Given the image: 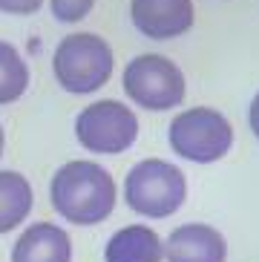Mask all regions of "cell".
<instances>
[{
  "label": "cell",
  "mask_w": 259,
  "mask_h": 262,
  "mask_svg": "<svg viewBox=\"0 0 259 262\" xmlns=\"http://www.w3.org/2000/svg\"><path fill=\"white\" fill-rule=\"evenodd\" d=\"M49 202L55 213L78 228H92L110 219L118 202L113 173L92 159H72L55 170L49 182Z\"/></svg>",
  "instance_id": "6da1fadb"
},
{
  "label": "cell",
  "mask_w": 259,
  "mask_h": 262,
  "mask_svg": "<svg viewBox=\"0 0 259 262\" xmlns=\"http://www.w3.org/2000/svg\"><path fill=\"white\" fill-rule=\"evenodd\" d=\"M115 55L95 32H72L58 40L52 52V75L63 93L92 95L113 78Z\"/></svg>",
  "instance_id": "7a4b0ae2"
},
{
  "label": "cell",
  "mask_w": 259,
  "mask_h": 262,
  "mask_svg": "<svg viewBox=\"0 0 259 262\" xmlns=\"http://www.w3.org/2000/svg\"><path fill=\"white\" fill-rule=\"evenodd\" d=\"M187 199V179L164 159H141L124 179V202L147 219H167Z\"/></svg>",
  "instance_id": "3957f363"
},
{
  "label": "cell",
  "mask_w": 259,
  "mask_h": 262,
  "mask_svg": "<svg viewBox=\"0 0 259 262\" xmlns=\"http://www.w3.org/2000/svg\"><path fill=\"white\" fill-rule=\"evenodd\" d=\"M121 86L127 98L147 113L176 110L187 95V81L179 63L156 52L136 55L121 72Z\"/></svg>",
  "instance_id": "277c9868"
},
{
  "label": "cell",
  "mask_w": 259,
  "mask_h": 262,
  "mask_svg": "<svg viewBox=\"0 0 259 262\" xmlns=\"http://www.w3.org/2000/svg\"><path fill=\"white\" fill-rule=\"evenodd\" d=\"M167 141L176 156L193 164H213L230 153L233 147V127L219 110L190 107L182 110L170 121Z\"/></svg>",
  "instance_id": "5b68a950"
},
{
  "label": "cell",
  "mask_w": 259,
  "mask_h": 262,
  "mask_svg": "<svg viewBox=\"0 0 259 262\" xmlns=\"http://www.w3.org/2000/svg\"><path fill=\"white\" fill-rule=\"evenodd\" d=\"M75 139L87 153L118 156L136 144L138 116L115 98L92 101L75 116Z\"/></svg>",
  "instance_id": "8992f818"
},
{
  "label": "cell",
  "mask_w": 259,
  "mask_h": 262,
  "mask_svg": "<svg viewBox=\"0 0 259 262\" xmlns=\"http://www.w3.org/2000/svg\"><path fill=\"white\" fill-rule=\"evenodd\" d=\"M130 17L144 38L173 40L193 29V0H130Z\"/></svg>",
  "instance_id": "52a82bcc"
},
{
  "label": "cell",
  "mask_w": 259,
  "mask_h": 262,
  "mask_svg": "<svg viewBox=\"0 0 259 262\" xmlns=\"http://www.w3.org/2000/svg\"><path fill=\"white\" fill-rule=\"evenodd\" d=\"M164 259L167 262H225L228 259V242L210 225L187 222V225H179L167 236Z\"/></svg>",
  "instance_id": "ba28073f"
},
{
  "label": "cell",
  "mask_w": 259,
  "mask_h": 262,
  "mask_svg": "<svg viewBox=\"0 0 259 262\" xmlns=\"http://www.w3.org/2000/svg\"><path fill=\"white\" fill-rule=\"evenodd\" d=\"M12 262H72V239L61 225L35 222L12 245Z\"/></svg>",
  "instance_id": "9c48e42d"
},
{
  "label": "cell",
  "mask_w": 259,
  "mask_h": 262,
  "mask_svg": "<svg viewBox=\"0 0 259 262\" xmlns=\"http://www.w3.org/2000/svg\"><path fill=\"white\" fill-rule=\"evenodd\" d=\"M164 242L147 225H127L110 236L104 248V262H161Z\"/></svg>",
  "instance_id": "30bf717a"
},
{
  "label": "cell",
  "mask_w": 259,
  "mask_h": 262,
  "mask_svg": "<svg viewBox=\"0 0 259 262\" xmlns=\"http://www.w3.org/2000/svg\"><path fill=\"white\" fill-rule=\"evenodd\" d=\"M35 208V190L17 170H0V233L15 231Z\"/></svg>",
  "instance_id": "8fae6325"
},
{
  "label": "cell",
  "mask_w": 259,
  "mask_h": 262,
  "mask_svg": "<svg viewBox=\"0 0 259 262\" xmlns=\"http://www.w3.org/2000/svg\"><path fill=\"white\" fill-rule=\"evenodd\" d=\"M29 81L32 72L23 55L9 40H0V107L20 101L29 90Z\"/></svg>",
  "instance_id": "7c38bea8"
},
{
  "label": "cell",
  "mask_w": 259,
  "mask_h": 262,
  "mask_svg": "<svg viewBox=\"0 0 259 262\" xmlns=\"http://www.w3.org/2000/svg\"><path fill=\"white\" fill-rule=\"evenodd\" d=\"M95 9V0H49V12L58 24H81Z\"/></svg>",
  "instance_id": "4fadbf2b"
},
{
  "label": "cell",
  "mask_w": 259,
  "mask_h": 262,
  "mask_svg": "<svg viewBox=\"0 0 259 262\" xmlns=\"http://www.w3.org/2000/svg\"><path fill=\"white\" fill-rule=\"evenodd\" d=\"M46 0H0V12L3 15H17V17H29L35 12L44 9Z\"/></svg>",
  "instance_id": "5bb4252c"
},
{
  "label": "cell",
  "mask_w": 259,
  "mask_h": 262,
  "mask_svg": "<svg viewBox=\"0 0 259 262\" xmlns=\"http://www.w3.org/2000/svg\"><path fill=\"white\" fill-rule=\"evenodd\" d=\"M248 121H251L253 136L259 139V93L253 95V101H251V110H248Z\"/></svg>",
  "instance_id": "9a60e30c"
},
{
  "label": "cell",
  "mask_w": 259,
  "mask_h": 262,
  "mask_svg": "<svg viewBox=\"0 0 259 262\" xmlns=\"http://www.w3.org/2000/svg\"><path fill=\"white\" fill-rule=\"evenodd\" d=\"M3 150H6V133H3V124H0V156H3Z\"/></svg>",
  "instance_id": "2e32d148"
}]
</instances>
